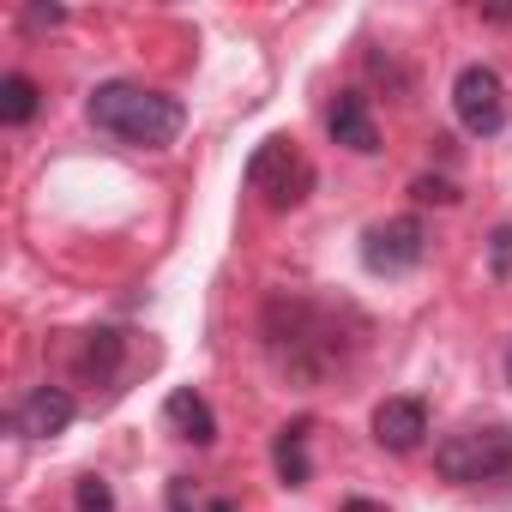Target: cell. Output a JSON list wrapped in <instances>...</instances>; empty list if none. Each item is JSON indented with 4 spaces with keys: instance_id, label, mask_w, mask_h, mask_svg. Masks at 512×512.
<instances>
[{
    "instance_id": "9",
    "label": "cell",
    "mask_w": 512,
    "mask_h": 512,
    "mask_svg": "<svg viewBox=\"0 0 512 512\" xmlns=\"http://www.w3.org/2000/svg\"><path fill=\"white\" fill-rule=\"evenodd\" d=\"M332 139L344 151H356V157L380 151V127H374V109H368L362 91H338V103H332Z\"/></svg>"
},
{
    "instance_id": "17",
    "label": "cell",
    "mask_w": 512,
    "mask_h": 512,
    "mask_svg": "<svg viewBox=\"0 0 512 512\" xmlns=\"http://www.w3.org/2000/svg\"><path fill=\"white\" fill-rule=\"evenodd\" d=\"M494 278H512V223L494 229Z\"/></svg>"
},
{
    "instance_id": "10",
    "label": "cell",
    "mask_w": 512,
    "mask_h": 512,
    "mask_svg": "<svg viewBox=\"0 0 512 512\" xmlns=\"http://www.w3.org/2000/svg\"><path fill=\"white\" fill-rule=\"evenodd\" d=\"M163 422L175 428V440H193V446H211L217 440V416H211V404L193 386H175L163 398Z\"/></svg>"
},
{
    "instance_id": "15",
    "label": "cell",
    "mask_w": 512,
    "mask_h": 512,
    "mask_svg": "<svg viewBox=\"0 0 512 512\" xmlns=\"http://www.w3.org/2000/svg\"><path fill=\"white\" fill-rule=\"evenodd\" d=\"M73 512H115V488L103 476H79L73 488Z\"/></svg>"
},
{
    "instance_id": "6",
    "label": "cell",
    "mask_w": 512,
    "mask_h": 512,
    "mask_svg": "<svg viewBox=\"0 0 512 512\" xmlns=\"http://www.w3.org/2000/svg\"><path fill=\"white\" fill-rule=\"evenodd\" d=\"M422 260H428V229H422V217H386V223H374L362 235V266L374 278H404Z\"/></svg>"
},
{
    "instance_id": "21",
    "label": "cell",
    "mask_w": 512,
    "mask_h": 512,
    "mask_svg": "<svg viewBox=\"0 0 512 512\" xmlns=\"http://www.w3.org/2000/svg\"><path fill=\"white\" fill-rule=\"evenodd\" d=\"M506 374H512V356H506Z\"/></svg>"
},
{
    "instance_id": "20",
    "label": "cell",
    "mask_w": 512,
    "mask_h": 512,
    "mask_svg": "<svg viewBox=\"0 0 512 512\" xmlns=\"http://www.w3.org/2000/svg\"><path fill=\"white\" fill-rule=\"evenodd\" d=\"M344 512H386V506H380V500H362V494H356V500H344Z\"/></svg>"
},
{
    "instance_id": "8",
    "label": "cell",
    "mask_w": 512,
    "mask_h": 512,
    "mask_svg": "<svg viewBox=\"0 0 512 512\" xmlns=\"http://www.w3.org/2000/svg\"><path fill=\"white\" fill-rule=\"evenodd\" d=\"M13 428H19L25 440H55V434H67V428H73V392L37 386V392L13 410Z\"/></svg>"
},
{
    "instance_id": "2",
    "label": "cell",
    "mask_w": 512,
    "mask_h": 512,
    "mask_svg": "<svg viewBox=\"0 0 512 512\" xmlns=\"http://www.w3.org/2000/svg\"><path fill=\"white\" fill-rule=\"evenodd\" d=\"M85 115H91L97 133H109V139H121V145H139V151H163V145H175L181 127H187V109H181L175 97H163V91H151V85H133V79L97 85L91 103H85Z\"/></svg>"
},
{
    "instance_id": "4",
    "label": "cell",
    "mask_w": 512,
    "mask_h": 512,
    "mask_svg": "<svg viewBox=\"0 0 512 512\" xmlns=\"http://www.w3.org/2000/svg\"><path fill=\"white\" fill-rule=\"evenodd\" d=\"M247 187H253V193H266L272 211H290V205L308 199V187H314V163H308L290 139H266L260 151L247 157Z\"/></svg>"
},
{
    "instance_id": "12",
    "label": "cell",
    "mask_w": 512,
    "mask_h": 512,
    "mask_svg": "<svg viewBox=\"0 0 512 512\" xmlns=\"http://www.w3.org/2000/svg\"><path fill=\"white\" fill-rule=\"evenodd\" d=\"M121 350H127L121 332H85V344H79V374H85V380H115Z\"/></svg>"
},
{
    "instance_id": "19",
    "label": "cell",
    "mask_w": 512,
    "mask_h": 512,
    "mask_svg": "<svg viewBox=\"0 0 512 512\" xmlns=\"http://www.w3.org/2000/svg\"><path fill=\"white\" fill-rule=\"evenodd\" d=\"M476 19H488V25H512V0H506V7H476Z\"/></svg>"
},
{
    "instance_id": "14",
    "label": "cell",
    "mask_w": 512,
    "mask_h": 512,
    "mask_svg": "<svg viewBox=\"0 0 512 512\" xmlns=\"http://www.w3.org/2000/svg\"><path fill=\"white\" fill-rule=\"evenodd\" d=\"M163 500H169V512H235V500H229V494H211V488H205V482H193V476H169Z\"/></svg>"
},
{
    "instance_id": "16",
    "label": "cell",
    "mask_w": 512,
    "mask_h": 512,
    "mask_svg": "<svg viewBox=\"0 0 512 512\" xmlns=\"http://www.w3.org/2000/svg\"><path fill=\"white\" fill-rule=\"evenodd\" d=\"M410 199H416V205H458V187H452L446 175H416V181H410Z\"/></svg>"
},
{
    "instance_id": "1",
    "label": "cell",
    "mask_w": 512,
    "mask_h": 512,
    "mask_svg": "<svg viewBox=\"0 0 512 512\" xmlns=\"http://www.w3.org/2000/svg\"><path fill=\"white\" fill-rule=\"evenodd\" d=\"M260 338H266L272 368H278L284 380H296V386L332 380V374L350 362L344 350L356 344V338H344L338 308H326V302H314V296H272L266 314H260Z\"/></svg>"
},
{
    "instance_id": "7",
    "label": "cell",
    "mask_w": 512,
    "mask_h": 512,
    "mask_svg": "<svg viewBox=\"0 0 512 512\" xmlns=\"http://www.w3.org/2000/svg\"><path fill=\"white\" fill-rule=\"evenodd\" d=\"M422 434H428V404L422 398H380L374 404V440L386 446V452H416L422 446Z\"/></svg>"
},
{
    "instance_id": "18",
    "label": "cell",
    "mask_w": 512,
    "mask_h": 512,
    "mask_svg": "<svg viewBox=\"0 0 512 512\" xmlns=\"http://www.w3.org/2000/svg\"><path fill=\"white\" fill-rule=\"evenodd\" d=\"M61 19H67V13H61V7H31V13H25V25H31V31H43V25H49V31H55V25H61Z\"/></svg>"
},
{
    "instance_id": "5",
    "label": "cell",
    "mask_w": 512,
    "mask_h": 512,
    "mask_svg": "<svg viewBox=\"0 0 512 512\" xmlns=\"http://www.w3.org/2000/svg\"><path fill=\"white\" fill-rule=\"evenodd\" d=\"M452 109H458V127H464V133L494 139V133L506 127V115H512V103H506V79H500L494 67L470 61V67L452 79Z\"/></svg>"
},
{
    "instance_id": "3",
    "label": "cell",
    "mask_w": 512,
    "mask_h": 512,
    "mask_svg": "<svg viewBox=\"0 0 512 512\" xmlns=\"http://www.w3.org/2000/svg\"><path fill=\"white\" fill-rule=\"evenodd\" d=\"M434 470L446 482H500L512 476V428L506 422H470L434 446Z\"/></svg>"
},
{
    "instance_id": "13",
    "label": "cell",
    "mask_w": 512,
    "mask_h": 512,
    "mask_svg": "<svg viewBox=\"0 0 512 512\" xmlns=\"http://www.w3.org/2000/svg\"><path fill=\"white\" fill-rule=\"evenodd\" d=\"M37 109H43V91H37L31 73H7V79H0V121H7V127H25Z\"/></svg>"
},
{
    "instance_id": "11",
    "label": "cell",
    "mask_w": 512,
    "mask_h": 512,
    "mask_svg": "<svg viewBox=\"0 0 512 512\" xmlns=\"http://www.w3.org/2000/svg\"><path fill=\"white\" fill-rule=\"evenodd\" d=\"M308 434H314V422L302 416V422H284V428H278V440H272V470H278V482H284V488H308V482H314Z\"/></svg>"
}]
</instances>
